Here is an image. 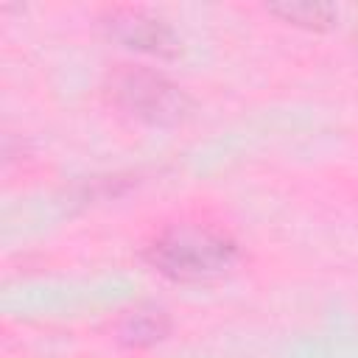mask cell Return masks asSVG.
I'll return each instance as SVG.
<instances>
[{"label":"cell","mask_w":358,"mask_h":358,"mask_svg":"<svg viewBox=\"0 0 358 358\" xmlns=\"http://www.w3.org/2000/svg\"><path fill=\"white\" fill-rule=\"evenodd\" d=\"M112 98L115 103L151 126H168L187 115V95L171 84L165 76L151 70H123L112 81Z\"/></svg>","instance_id":"cell-2"},{"label":"cell","mask_w":358,"mask_h":358,"mask_svg":"<svg viewBox=\"0 0 358 358\" xmlns=\"http://www.w3.org/2000/svg\"><path fill=\"white\" fill-rule=\"evenodd\" d=\"M268 11L305 28H327L336 20V11L322 3H282V6H271Z\"/></svg>","instance_id":"cell-5"},{"label":"cell","mask_w":358,"mask_h":358,"mask_svg":"<svg viewBox=\"0 0 358 358\" xmlns=\"http://www.w3.org/2000/svg\"><path fill=\"white\" fill-rule=\"evenodd\" d=\"M165 333H168V319L157 310H137V313L126 316L120 324V338L126 344H134V347L154 344Z\"/></svg>","instance_id":"cell-4"},{"label":"cell","mask_w":358,"mask_h":358,"mask_svg":"<svg viewBox=\"0 0 358 358\" xmlns=\"http://www.w3.org/2000/svg\"><path fill=\"white\" fill-rule=\"evenodd\" d=\"M106 28L126 48L148 53V56L173 59L182 50L179 36L159 17H154V14L143 11V8H115L106 17Z\"/></svg>","instance_id":"cell-3"},{"label":"cell","mask_w":358,"mask_h":358,"mask_svg":"<svg viewBox=\"0 0 358 358\" xmlns=\"http://www.w3.org/2000/svg\"><path fill=\"white\" fill-rule=\"evenodd\" d=\"M145 260L176 282H210L235 268L238 246L224 232L185 224L157 235L145 249Z\"/></svg>","instance_id":"cell-1"}]
</instances>
